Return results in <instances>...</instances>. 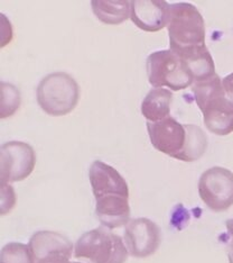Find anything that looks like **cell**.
<instances>
[{
	"label": "cell",
	"mask_w": 233,
	"mask_h": 263,
	"mask_svg": "<svg viewBox=\"0 0 233 263\" xmlns=\"http://www.w3.org/2000/svg\"><path fill=\"white\" fill-rule=\"evenodd\" d=\"M28 245L35 256V262L49 255L62 254L72 258L74 254L73 243L67 236L53 231L36 232Z\"/></svg>",
	"instance_id": "obj_12"
},
{
	"label": "cell",
	"mask_w": 233,
	"mask_h": 263,
	"mask_svg": "<svg viewBox=\"0 0 233 263\" xmlns=\"http://www.w3.org/2000/svg\"><path fill=\"white\" fill-rule=\"evenodd\" d=\"M89 179L99 222L109 230L127 225L130 220L129 187L124 178L113 166L97 160L90 166Z\"/></svg>",
	"instance_id": "obj_1"
},
{
	"label": "cell",
	"mask_w": 233,
	"mask_h": 263,
	"mask_svg": "<svg viewBox=\"0 0 233 263\" xmlns=\"http://www.w3.org/2000/svg\"><path fill=\"white\" fill-rule=\"evenodd\" d=\"M187 132V140L185 148L179 158L184 162H194L203 157L207 148V136L201 127L196 125H185Z\"/></svg>",
	"instance_id": "obj_16"
},
{
	"label": "cell",
	"mask_w": 233,
	"mask_h": 263,
	"mask_svg": "<svg viewBox=\"0 0 233 263\" xmlns=\"http://www.w3.org/2000/svg\"><path fill=\"white\" fill-rule=\"evenodd\" d=\"M0 263H35V256L29 245L11 242L2 249Z\"/></svg>",
	"instance_id": "obj_17"
},
{
	"label": "cell",
	"mask_w": 233,
	"mask_h": 263,
	"mask_svg": "<svg viewBox=\"0 0 233 263\" xmlns=\"http://www.w3.org/2000/svg\"><path fill=\"white\" fill-rule=\"evenodd\" d=\"M2 184L25 180L32 175L36 165V153L32 145L24 142L11 141L3 144Z\"/></svg>",
	"instance_id": "obj_8"
},
{
	"label": "cell",
	"mask_w": 233,
	"mask_h": 263,
	"mask_svg": "<svg viewBox=\"0 0 233 263\" xmlns=\"http://www.w3.org/2000/svg\"><path fill=\"white\" fill-rule=\"evenodd\" d=\"M176 55L182 60L194 82L207 80L217 74L213 58L206 45L184 51Z\"/></svg>",
	"instance_id": "obj_13"
},
{
	"label": "cell",
	"mask_w": 233,
	"mask_h": 263,
	"mask_svg": "<svg viewBox=\"0 0 233 263\" xmlns=\"http://www.w3.org/2000/svg\"><path fill=\"white\" fill-rule=\"evenodd\" d=\"M16 196L10 184H2V215H6L13 209Z\"/></svg>",
	"instance_id": "obj_19"
},
{
	"label": "cell",
	"mask_w": 233,
	"mask_h": 263,
	"mask_svg": "<svg viewBox=\"0 0 233 263\" xmlns=\"http://www.w3.org/2000/svg\"><path fill=\"white\" fill-rule=\"evenodd\" d=\"M222 86H223L226 97H228L233 103V72L224 78L222 80Z\"/></svg>",
	"instance_id": "obj_22"
},
{
	"label": "cell",
	"mask_w": 233,
	"mask_h": 263,
	"mask_svg": "<svg viewBox=\"0 0 233 263\" xmlns=\"http://www.w3.org/2000/svg\"><path fill=\"white\" fill-rule=\"evenodd\" d=\"M80 100V86L65 72L47 74L37 87V103L51 116H65L73 111Z\"/></svg>",
	"instance_id": "obj_4"
},
{
	"label": "cell",
	"mask_w": 233,
	"mask_h": 263,
	"mask_svg": "<svg viewBox=\"0 0 233 263\" xmlns=\"http://www.w3.org/2000/svg\"><path fill=\"white\" fill-rule=\"evenodd\" d=\"M128 254L127 247L120 236L99 227L80 236L74 245L73 256L89 263H124Z\"/></svg>",
	"instance_id": "obj_5"
},
{
	"label": "cell",
	"mask_w": 233,
	"mask_h": 263,
	"mask_svg": "<svg viewBox=\"0 0 233 263\" xmlns=\"http://www.w3.org/2000/svg\"><path fill=\"white\" fill-rule=\"evenodd\" d=\"M225 226H226V231H228V236H229L228 258H229V262L233 263V218L226 220Z\"/></svg>",
	"instance_id": "obj_21"
},
{
	"label": "cell",
	"mask_w": 233,
	"mask_h": 263,
	"mask_svg": "<svg viewBox=\"0 0 233 263\" xmlns=\"http://www.w3.org/2000/svg\"><path fill=\"white\" fill-rule=\"evenodd\" d=\"M91 7L97 18L107 25H119L131 15V2L128 0H92Z\"/></svg>",
	"instance_id": "obj_15"
},
{
	"label": "cell",
	"mask_w": 233,
	"mask_h": 263,
	"mask_svg": "<svg viewBox=\"0 0 233 263\" xmlns=\"http://www.w3.org/2000/svg\"><path fill=\"white\" fill-rule=\"evenodd\" d=\"M20 106V93L18 89L10 83L2 82V111L3 119L13 116Z\"/></svg>",
	"instance_id": "obj_18"
},
{
	"label": "cell",
	"mask_w": 233,
	"mask_h": 263,
	"mask_svg": "<svg viewBox=\"0 0 233 263\" xmlns=\"http://www.w3.org/2000/svg\"><path fill=\"white\" fill-rule=\"evenodd\" d=\"M199 195L202 201L215 213L228 211L233 206V172L213 166L202 173L199 180Z\"/></svg>",
	"instance_id": "obj_7"
},
{
	"label": "cell",
	"mask_w": 233,
	"mask_h": 263,
	"mask_svg": "<svg viewBox=\"0 0 233 263\" xmlns=\"http://www.w3.org/2000/svg\"><path fill=\"white\" fill-rule=\"evenodd\" d=\"M71 258L67 255L62 254H55V255H49L45 256L43 259H39L35 263H80V262H71Z\"/></svg>",
	"instance_id": "obj_20"
},
{
	"label": "cell",
	"mask_w": 233,
	"mask_h": 263,
	"mask_svg": "<svg viewBox=\"0 0 233 263\" xmlns=\"http://www.w3.org/2000/svg\"><path fill=\"white\" fill-rule=\"evenodd\" d=\"M193 92L203 114L205 127L220 136L233 132V103L226 97L222 80L218 74L204 81L193 83Z\"/></svg>",
	"instance_id": "obj_2"
},
{
	"label": "cell",
	"mask_w": 233,
	"mask_h": 263,
	"mask_svg": "<svg viewBox=\"0 0 233 263\" xmlns=\"http://www.w3.org/2000/svg\"><path fill=\"white\" fill-rule=\"evenodd\" d=\"M147 132L152 145L157 151L179 160L187 140L185 125L168 116L158 122H147Z\"/></svg>",
	"instance_id": "obj_10"
},
{
	"label": "cell",
	"mask_w": 233,
	"mask_h": 263,
	"mask_svg": "<svg viewBox=\"0 0 233 263\" xmlns=\"http://www.w3.org/2000/svg\"><path fill=\"white\" fill-rule=\"evenodd\" d=\"M146 70L148 81L154 88L167 87L173 91H178L194 83L182 60L172 50L152 53L147 58Z\"/></svg>",
	"instance_id": "obj_6"
},
{
	"label": "cell",
	"mask_w": 233,
	"mask_h": 263,
	"mask_svg": "<svg viewBox=\"0 0 233 263\" xmlns=\"http://www.w3.org/2000/svg\"><path fill=\"white\" fill-rule=\"evenodd\" d=\"M124 244L134 258H148L156 253L161 243V231L145 217L130 219L124 229Z\"/></svg>",
	"instance_id": "obj_9"
},
{
	"label": "cell",
	"mask_w": 233,
	"mask_h": 263,
	"mask_svg": "<svg viewBox=\"0 0 233 263\" xmlns=\"http://www.w3.org/2000/svg\"><path fill=\"white\" fill-rule=\"evenodd\" d=\"M170 7L164 0H133L130 18L145 32H159L168 25Z\"/></svg>",
	"instance_id": "obj_11"
},
{
	"label": "cell",
	"mask_w": 233,
	"mask_h": 263,
	"mask_svg": "<svg viewBox=\"0 0 233 263\" xmlns=\"http://www.w3.org/2000/svg\"><path fill=\"white\" fill-rule=\"evenodd\" d=\"M173 93L168 89L154 88L141 104V114L148 122H158L170 116Z\"/></svg>",
	"instance_id": "obj_14"
},
{
	"label": "cell",
	"mask_w": 233,
	"mask_h": 263,
	"mask_svg": "<svg viewBox=\"0 0 233 263\" xmlns=\"http://www.w3.org/2000/svg\"><path fill=\"white\" fill-rule=\"evenodd\" d=\"M170 46L175 54L205 44V23L194 5L173 4L170 7Z\"/></svg>",
	"instance_id": "obj_3"
}]
</instances>
